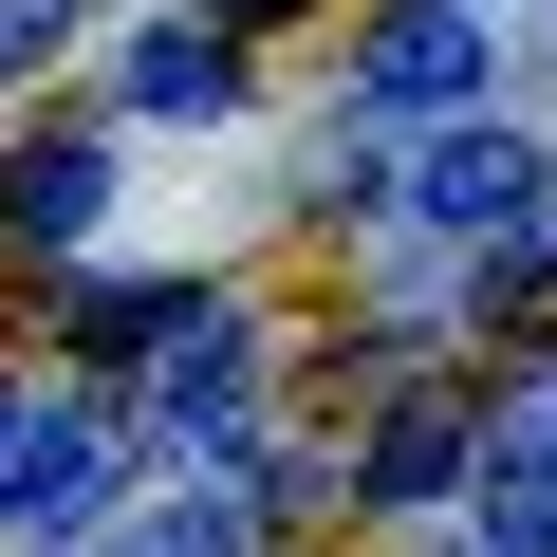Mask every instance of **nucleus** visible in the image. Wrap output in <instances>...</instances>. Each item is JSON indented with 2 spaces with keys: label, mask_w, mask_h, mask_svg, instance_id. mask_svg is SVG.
<instances>
[{
  "label": "nucleus",
  "mask_w": 557,
  "mask_h": 557,
  "mask_svg": "<svg viewBox=\"0 0 557 557\" xmlns=\"http://www.w3.org/2000/svg\"><path fill=\"white\" fill-rule=\"evenodd\" d=\"M409 205H428L446 242H520V223H557V168H539L502 112H446V131L409 149Z\"/></svg>",
  "instance_id": "f257e3e1"
},
{
  "label": "nucleus",
  "mask_w": 557,
  "mask_h": 557,
  "mask_svg": "<svg viewBox=\"0 0 557 557\" xmlns=\"http://www.w3.org/2000/svg\"><path fill=\"white\" fill-rule=\"evenodd\" d=\"M354 75L391 112H483V0H391V20L354 38Z\"/></svg>",
  "instance_id": "f03ea898"
},
{
  "label": "nucleus",
  "mask_w": 557,
  "mask_h": 557,
  "mask_svg": "<svg viewBox=\"0 0 557 557\" xmlns=\"http://www.w3.org/2000/svg\"><path fill=\"white\" fill-rule=\"evenodd\" d=\"M446 483H483V391H391V409H372V502L428 520Z\"/></svg>",
  "instance_id": "7ed1b4c3"
},
{
  "label": "nucleus",
  "mask_w": 557,
  "mask_h": 557,
  "mask_svg": "<svg viewBox=\"0 0 557 557\" xmlns=\"http://www.w3.org/2000/svg\"><path fill=\"white\" fill-rule=\"evenodd\" d=\"M149 409L168 428H242V298H168V335H149Z\"/></svg>",
  "instance_id": "20e7f679"
},
{
  "label": "nucleus",
  "mask_w": 557,
  "mask_h": 557,
  "mask_svg": "<svg viewBox=\"0 0 557 557\" xmlns=\"http://www.w3.org/2000/svg\"><path fill=\"white\" fill-rule=\"evenodd\" d=\"M94 502H112V428H94V409H38V428H20V483H0V520H20V539H75Z\"/></svg>",
  "instance_id": "39448f33"
},
{
  "label": "nucleus",
  "mask_w": 557,
  "mask_h": 557,
  "mask_svg": "<svg viewBox=\"0 0 557 557\" xmlns=\"http://www.w3.org/2000/svg\"><path fill=\"white\" fill-rule=\"evenodd\" d=\"M94 205H112V149H94V131L0 149V242H94Z\"/></svg>",
  "instance_id": "423d86ee"
},
{
  "label": "nucleus",
  "mask_w": 557,
  "mask_h": 557,
  "mask_svg": "<svg viewBox=\"0 0 557 557\" xmlns=\"http://www.w3.org/2000/svg\"><path fill=\"white\" fill-rule=\"evenodd\" d=\"M131 112H242V38L223 20H149L131 38Z\"/></svg>",
  "instance_id": "0eeeda50"
},
{
  "label": "nucleus",
  "mask_w": 557,
  "mask_h": 557,
  "mask_svg": "<svg viewBox=\"0 0 557 557\" xmlns=\"http://www.w3.org/2000/svg\"><path fill=\"white\" fill-rule=\"evenodd\" d=\"M539 465H557V372L483 391V483H539Z\"/></svg>",
  "instance_id": "6e6552de"
},
{
  "label": "nucleus",
  "mask_w": 557,
  "mask_h": 557,
  "mask_svg": "<svg viewBox=\"0 0 557 557\" xmlns=\"http://www.w3.org/2000/svg\"><path fill=\"white\" fill-rule=\"evenodd\" d=\"M112 557H242V502H168V520H131Z\"/></svg>",
  "instance_id": "1a4fd4ad"
},
{
  "label": "nucleus",
  "mask_w": 557,
  "mask_h": 557,
  "mask_svg": "<svg viewBox=\"0 0 557 557\" xmlns=\"http://www.w3.org/2000/svg\"><path fill=\"white\" fill-rule=\"evenodd\" d=\"M483 539H502V557H557V465H539V483H502V520H483Z\"/></svg>",
  "instance_id": "9d476101"
},
{
  "label": "nucleus",
  "mask_w": 557,
  "mask_h": 557,
  "mask_svg": "<svg viewBox=\"0 0 557 557\" xmlns=\"http://www.w3.org/2000/svg\"><path fill=\"white\" fill-rule=\"evenodd\" d=\"M57 20H75V0H0V75H20V57H57Z\"/></svg>",
  "instance_id": "9b49d317"
},
{
  "label": "nucleus",
  "mask_w": 557,
  "mask_h": 557,
  "mask_svg": "<svg viewBox=\"0 0 557 557\" xmlns=\"http://www.w3.org/2000/svg\"><path fill=\"white\" fill-rule=\"evenodd\" d=\"M20 428H38V409H20V391H0V483H20Z\"/></svg>",
  "instance_id": "f8f14e48"
},
{
  "label": "nucleus",
  "mask_w": 557,
  "mask_h": 557,
  "mask_svg": "<svg viewBox=\"0 0 557 557\" xmlns=\"http://www.w3.org/2000/svg\"><path fill=\"white\" fill-rule=\"evenodd\" d=\"M205 20H298V0H205Z\"/></svg>",
  "instance_id": "ddd939ff"
}]
</instances>
